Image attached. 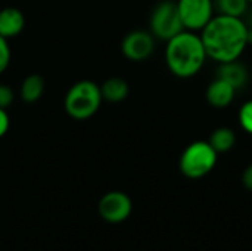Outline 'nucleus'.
<instances>
[{"label": "nucleus", "mask_w": 252, "mask_h": 251, "mask_svg": "<svg viewBox=\"0 0 252 251\" xmlns=\"http://www.w3.org/2000/svg\"><path fill=\"white\" fill-rule=\"evenodd\" d=\"M201 31L207 56L219 64L238 61L250 44V27L242 18L219 13Z\"/></svg>", "instance_id": "1"}, {"label": "nucleus", "mask_w": 252, "mask_h": 251, "mask_svg": "<svg viewBox=\"0 0 252 251\" xmlns=\"http://www.w3.org/2000/svg\"><path fill=\"white\" fill-rule=\"evenodd\" d=\"M207 52L201 36L183 30L167 41L165 64L171 74L179 78L196 75L207 61Z\"/></svg>", "instance_id": "2"}, {"label": "nucleus", "mask_w": 252, "mask_h": 251, "mask_svg": "<svg viewBox=\"0 0 252 251\" xmlns=\"http://www.w3.org/2000/svg\"><path fill=\"white\" fill-rule=\"evenodd\" d=\"M102 102L100 87L92 80H80L68 89L63 99V108L71 118L84 121L99 111Z\"/></svg>", "instance_id": "3"}, {"label": "nucleus", "mask_w": 252, "mask_h": 251, "mask_svg": "<svg viewBox=\"0 0 252 251\" xmlns=\"http://www.w3.org/2000/svg\"><path fill=\"white\" fill-rule=\"evenodd\" d=\"M219 154L205 141H195L182 152L179 167L180 172L189 179H201L211 173L217 164Z\"/></svg>", "instance_id": "4"}, {"label": "nucleus", "mask_w": 252, "mask_h": 251, "mask_svg": "<svg viewBox=\"0 0 252 251\" xmlns=\"http://www.w3.org/2000/svg\"><path fill=\"white\" fill-rule=\"evenodd\" d=\"M149 27L152 36L164 41H168L171 37L183 31L185 27L177 9V3L174 0H162L157 3L149 18Z\"/></svg>", "instance_id": "5"}, {"label": "nucleus", "mask_w": 252, "mask_h": 251, "mask_svg": "<svg viewBox=\"0 0 252 251\" xmlns=\"http://www.w3.org/2000/svg\"><path fill=\"white\" fill-rule=\"evenodd\" d=\"M176 3L185 30L201 31L214 16L213 0H177Z\"/></svg>", "instance_id": "6"}, {"label": "nucleus", "mask_w": 252, "mask_h": 251, "mask_svg": "<svg viewBox=\"0 0 252 251\" xmlns=\"http://www.w3.org/2000/svg\"><path fill=\"white\" fill-rule=\"evenodd\" d=\"M133 210L130 197L121 191H111L99 201V215L108 223H121L128 219Z\"/></svg>", "instance_id": "7"}, {"label": "nucleus", "mask_w": 252, "mask_h": 251, "mask_svg": "<svg viewBox=\"0 0 252 251\" xmlns=\"http://www.w3.org/2000/svg\"><path fill=\"white\" fill-rule=\"evenodd\" d=\"M155 50V37L151 31L134 30L128 33L121 41L123 55L133 62H142L148 59Z\"/></svg>", "instance_id": "8"}, {"label": "nucleus", "mask_w": 252, "mask_h": 251, "mask_svg": "<svg viewBox=\"0 0 252 251\" xmlns=\"http://www.w3.org/2000/svg\"><path fill=\"white\" fill-rule=\"evenodd\" d=\"M236 89L233 86H230L229 83H226L221 78L213 80L205 92V98L208 101V104L214 108H226L229 107L235 96H236Z\"/></svg>", "instance_id": "9"}, {"label": "nucleus", "mask_w": 252, "mask_h": 251, "mask_svg": "<svg viewBox=\"0 0 252 251\" xmlns=\"http://www.w3.org/2000/svg\"><path fill=\"white\" fill-rule=\"evenodd\" d=\"M25 28V16L18 7H4L0 10V36L10 40L19 36Z\"/></svg>", "instance_id": "10"}, {"label": "nucleus", "mask_w": 252, "mask_h": 251, "mask_svg": "<svg viewBox=\"0 0 252 251\" xmlns=\"http://www.w3.org/2000/svg\"><path fill=\"white\" fill-rule=\"evenodd\" d=\"M248 70L244 64L238 61H230V62H223L220 64L217 70V78L224 80L230 86H233L236 90L245 87L248 83Z\"/></svg>", "instance_id": "11"}, {"label": "nucleus", "mask_w": 252, "mask_h": 251, "mask_svg": "<svg viewBox=\"0 0 252 251\" xmlns=\"http://www.w3.org/2000/svg\"><path fill=\"white\" fill-rule=\"evenodd\" d=\"M99 87H100L103 101H108L111 104L123 102L124 99H127V96L130 93L128 83L121 77H111V78L105 80L102 83V86H99Z\"/></svg>", "instance_id": "12"}, {"label": "nucleus", "mask_w": 252, "mask_h": 251, "mask_svg": "<svg viewBox=\"0 0 252 251\" xmlns=\"http://www.w3.org/2000/svg\"><path fill=\"white\" fill-rule=\"evenodd\" d=\"M44 89H46L44 78L38 74H30L21 83L19 96L27 104H35L44 95Z\"/></svg>", "instance_id": "13"}, {"label": "nucleus", "mask_w": 252, "mask_h": 251, "mask_svg": "<svg viewBox=\"0 0 252 251\" xmlns=\"http://www.w3.org/2000/svg\"><path fill=\"white\" fill-rule=\"evenodd\" d=\"M210 145L214 148L217 154H223L230 151L236 143V135L229 127H219L210 136Z\"/></svg>", "instance_id": "14"}, {"label": "nucleus", "mask_w": 252, "mask_h": 251, "mask_svg": "<svg viewBox=\"0 0 252 251\" xmlns=\"http://www.w3.org/2000/svg\"><path fill=\"white\" fill-rule=\"evenodd\" d=\"M248 4L247 0H216L214 9H217L220 15L242 18L248 10Z\"/></svg>", "instance_id": "15"}, {"label": "nucleus", "mask_w": 252, "mask_h": 251, "mask_svg": "<svg viewBox=\"0 0 252 251\" xmlns=\"http://www.w3.org/2000/svg\"><path fill=\"white\" fill-rule=\"evenodd\" d=\"M239 123L247 133L252 135V99L242 105L239 111Z\"/></svg>", "instance_id": "16"}, {"label": "nucleus", "mask_w": 252, "mask_h": 251, "mask_svg": "<svg viewBox=\"0 0 252 251\" xmlns=\"http://www.w3.org/2000/svg\"><path fill=\"white\" fill-rule=\"evenodd\" d=\"M12 59V52L9 46V40L0 36V74H3L10 64Z\"/></svg>", "instance_id": "17"}, {"label": "nucleus", "mask_w": 252, "mask_h": 251, "mask_svg": "<svg viewBox=\"0 0 252 251\" xmlns=\"http://www.w3.org/2000/svg\"><path fill=\"white\" fill-rule=\"evenodd\" d=\"M15 101V93L7 84H0V108L7 109Z\"/></svg>", "instance_id": "18"}, {"label": "nucleus", "mask_w": 252, "mask_h": 251, "mask_svg": "<svg viewBox=\"0 0 252 251\" xmlns=\"http://www.w3.org/2000/svg\"><path fill=\"white\" fill-rule=\"evenodd\" d=\"M10 127V118L7 114V109L0 108V138H3Z\"/></svg>", "instance_id": "19"}, {"label": "nucleus", "mask_w": 252, "mask_h": 251, "mask_svg": "<svg viewBox=\"0 0 252 251\" xmlns=\"http://www.w3.org/2000/svg\"><path fill=\"white\" fill-rule=\"evenodd\" d=\"M242 183H244V186L248 191H252V164H250L244 170V173H242Z\"/></svg>", "instance_id": "20"}, {"label": "nucleus", "mask_w": 252, "mask_h": 251, "mask_svg": "<svg viewBox=\"0 0 252 251\" xmlns=\"http://www.w3.org/2000/svg\"><path fill=\"white\" fill-rule=\"evenodd\" d=\"M247 1H248V3H252V0H247Z\"/></svg>", "instance_id": "21"}]
</instances>
